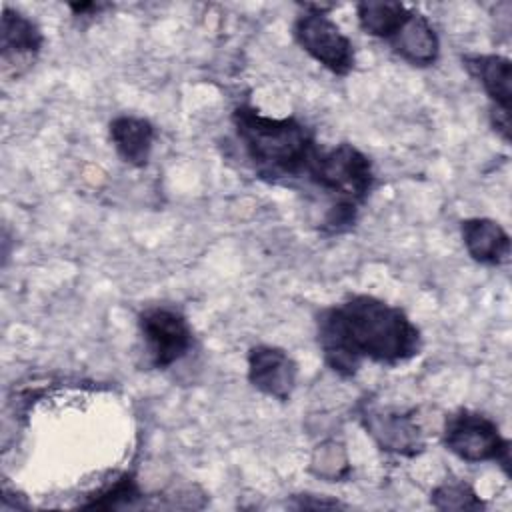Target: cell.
<instances>
[{"label":"cell","mask_w":512,"mask_h":512,"mask_svg":"<svg viewBox=\"0 0 512 512\" xmlns=\"http://www.w3.org/2000/svg\"><path fill=\"white\" fill-rule=\"evenodd\" d=\"M68 8L74 12V16H90V14H98L106 8H110V4H100V2H70Z\"/></svg>","instance_id":"cell-19"},{"label":"cell","mask_w":512,"mask_h":512,"mask_svg":"<svg viewBox=\"0 0 512 512\" xmlns=\"http://www.w3.org/2000/svg\"><path fill=\"white\" fill-rule=\"evenodd\" d=\"M360 420L384 452L412 458L424 450V438L412 412L392 406H366Z\"/></svg>","instance_id":"cell-7"},{"label":"cell","mask_w":512,"mask_h":512,"mask_svg":"<svg viewBox=\"0 0 512 512\" xmlns=\"http://www.w3.org/2000/svg\"><path fill=\"white\" fill-rule=\"evenodd\" d=\"M394 54H398L410 66H432L440 56V40L430 20L418 10L412 12L408 22L388 42Z\"/></svg>","instance_id":"cell-12"},{"label":"cell","mask_w":512,"mask_h":512,"mask_svg":"<svg viewBox=\"0 0 512 512\" xmlns=\"http://www.w3.org/2000/svg\"><path fill=\"white\" fill-rule=\"evenodd\" d=\"M414 8L390 0H364L356 4V18L364 34L390 42L394 34L408 22Z\"/></svg>","instance_id":"cell-14"},{"label":"cell","mask_w":512,"mask_h":512,"mask_svg":"<svg viewBox=\"0 0 512 512\" xmlns=\"http://www.w3.org/2000/svg\"><path fill=\"white\" fill-rule=\"evenodd\" d=\"M316 342L324 364L352 378L364 360L398 366L422 350V332L394 304L370 294H352L316 316Z\"/></svg>","instance_id":"cell-1"},{"label":"cell","mask_w":512,"mask_h":512,"mask_svg":"<svg viewBox=\"0 0 512 512\" xmlns=\"http://www.w3.org/2000/svg\"><path fill=\"white\" fill-rule=\"evenodd\" d=\"M248 382L264 396L288 402L298 382V364L284 348L256 344L248 350Z\"/></svg>","instance_id":"cell-8"},{"label":"cell","mask_w":512,"mask_h":512,"mask_svg":"<svg viewBox=\"0 0 512 512\" xmlns=\"http://www.w3.org/2000/svg\"><path fill=\"white\" fill-rule=\"evenodd\" d=\"M462 66L484 88L492 108L510 112L512 96V64L500 54H464Z\"/></svg>","instance_id":"cell-13"},{"label":"cell","mask_w":512,"mask_h":512,"mask_svg":"<svg viewBox=\"0 0 512 512\" xmlns=\"http://www.w3.org/2000/svg\"><path fill=\"white\" fill-rule=\"evenodd\" d=\"M302 14L292 24L296 44L334 76H348L356 64L352 40L328 16L334 4H300Z\"/></svg>","instance_id":"cell-5"},{"label":"cell","mask_w":512,"mask_h":512,"mask_svg":"<svg viewBox=\"0 0 512 512\" xmlns=\"http://www.w3.org/2000/svg\"><path fill=\"white\" fill-rule=\"evenodd\" d=\"M374 180L370 158L354 144L340 142L320 150L308 182L330 198V208L322 220L326 234H342L356 224L358 210L372 192Z\"/></svg>","instance_id":"cell-3"},{"label":"cell","mask_w":512,"mask_h":512,"mask_svg":"<svg viewBox=\"0 0 512 512\" xmlns=\"http://www.w3.org/2000/svg\"><path fill=\"white\" fill-rule=\"evenodd\" d=\"M294 508H346V504H342L336 498H328V496H318V494H296L294 496Z\"/></svg>","instance_id":"cell-17"},{"label":"cell","mask_w":512,"mask_h":512,"mask_svg":"<svg viewBox=\"0 0 512 512\" xmlns=\"http://www.w3.org/2000/svg\"><path fill=\"white\" fill-rule=\"evenodd\" d=\"M110 142L122 162L134 168H144L150 160L156 130L150 120L132 114H120L108 124Z\"/></svg>","instance_id":"cell-11"},{"label":"cell","mask_w":512,"mask_h":512,"mask_svg":"<svg viewBox=\"0 0 512 512\" xmlns=\"http://www.w3.org/2000/svg\"><path fill=\"white\" fill-rule=\"evenodd\" d=\"M490 124L494 128V132H498L500 138L508 144L510 142V112L490 106Z\"/></svg>","instance_id":"cell-18"},{"label":"cell","mask_w":512,"mask_h":512,"mask_svg":"<svg viewBox=\"0 0 512 512\" xmlns=\"http://www.w3.org/2000/svg\"><path fill=\"white\" fill-rule=\"evenodd\" d=\"M230 120L258 178L272 184L308 178L322 146L296 116H266L252 104H238Z\"/></svg>","instance_id":"cell-2"},{"label":"cell","mask_w":512,"mask_h":512,"mask_svg":"<svg viewBox=\"0 0 512 512\" xmlns=\"http://www.w3.org/2000/svg\"><path fill=\"white\" fill-rule=\"evenodd\" d=\"M138 328L152 368L166 370L192 350V326L188 318L172 306L144 308L138 314Z\"/></svg>","instance_id":"cell-6"},{"label":"cell","mask_w":512,"mask_h":512,"mask_svg":"<svg viewBox=\"0 0 512 512\" xmlns=\"http://www.w3.org/2000/svg\"><path fill=\"white\" fill-rule=\"evenodd\" d=\"M142 490L138 480L132 472L120 474L116 480L100 488L80 506L86 510H118V508H132L142 498Z\"/></svg>","instance_id":"cell-15"},{"label":"cell","mask_w":512,"mask_h":512,"mask_svg":"<svg viewBox=\"0 0 512 512\" xmlns=\"http://www.w3.org/2000/svg\"><path fill=\"white\" fill-rule=\"evenodd\" d=\"M430 504L436 510H484L486 502L476 494V490L460 480H444L430 494Z\"/></svg>","instance_id":"cell-16"},{"label":"cell","mask_w":512,"mask_h":512,"mask_svg":"<svg viewBox=\"0 0 512 512\" xmlns=\"http://www.w3.org/2000/svg\"><path fill=\"white\" fill-rule=\"evenodd\" d=\"M442 442L456 458L470 464L496 462L510 476V440L486 414L468 408L450 412L444 420Z\"/></svg>","instance_id":"cell-4"},{"label":"cell","mask_w":512,"mask_h":512,"mask_svg":"<svg viewBox=\"0 0 512 512\" xmlns=\"http://www.w3.org/2000/svg\"><path fill=\"white\" fill-rule=\"evenodd\" d=\"M44 46L40 26L20 10L4 6L0 22V54L4 72L16 68V76L32 66Z\"/></svg>","instance_id":"cell-9"},{"label":"cell","mask_w":512,"mask_h":512,"mask_svg":"<svg viewBox=\"0 0 512 512\" xmlns=\"http://www.w3.org/2000/svg\"><path fill=\"white\" fill-rule=\"evenodd\" d=\"M460 236L468 256L482 266H500L510 258V236L492 218H466L460 222Z\"/></svg>","instance_id":"cell-10"}]
</instances>
